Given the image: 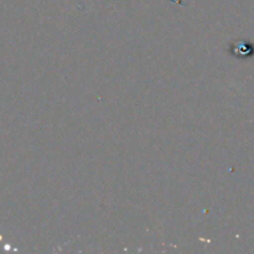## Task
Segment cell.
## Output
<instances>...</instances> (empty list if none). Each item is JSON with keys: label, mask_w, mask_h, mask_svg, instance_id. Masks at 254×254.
<instances>
[{"label": "cell", "mask_w": 254, "mask_h": 254, "mask_svg": "<svg viewBox=\"0 0 254 254\" xmlns=\"http://www.w3.org/2000/svg\"><path fill=\"white\" fill-rule=\"evenodd\" d=\"M231 51L236 57L246 59V57H251L254 55V45L246 41H238L233 44V46L231 47Z\"/></svg>", "instance_id": "obj_1"}]
</instances>
